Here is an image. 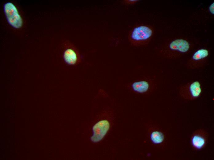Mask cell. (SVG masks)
<instances>
[{
    "label": "cell",
    "mask_w": 214,
    "mask_h": 160,
    "mask_svg": "<svg viewBox=\"0 0 214 160\" xmlns=\"http://www.w3.org/2000/svg\"><path fill=\"white\" fill-rule=\"evenodd\" d=\"M158 82L155 77L145 76L135 79L126 83L127 88L135 93L145 94L151 92L157 87Z\"/></svg>",
    "instance_id": "3957f363"
},
{
    "label": "cell",
    "mask_w": 214,
    "mask_h": 160,
    "mask_svg": "<svg viewBox=\"0 0 214 160\" xmlns=\"http://www.w3.org/2000/svg\"><path fill=\"white\" fill-rule=\"evenodd\" d=\"M138 0H125L123 1V3L127 5H130L134 4L137 2Z\"/></svg>",
    "instance_id": "8fae6325"
},
{
    "label": "cell",
    "mask_w": 214,
    "mask_h": 160,
    "mask_svg": "<svg viewBox=\"0 0 214 160\" xmlns=\"http://www.w3.org/2000/svg\"><path fill=\"white\" fill-rule=\"evenodd\" d=\"M110 126L109 122L103 120L96 123L92 128L93 134L90 138L91 141L94 143L101 140L108 131Z\"/></svg>",
    "instance_id": "9c48e42d"
},
{
    "label": "cell",
    "mask_w": 214,
    "mask_h": 160,
    "mask_svg": "<svg viewBox=\"0 0 214 160\" xmlns=\"http://www.w3.org/2000/svg\"><path fill=\"white\" fill-rule=\"evenodd\" d=\"M194 45L190 41L183 38H177L161 46L157 49L159 54L168 59L178 58L189 53Z\"/></svg>",
    "instance_id": "6da1fadb"
},
{
    "label": "cell",
    "mask_w": 214,
    "mask_h": 160,
    "mask_svg": "<svg viewBox=\"0 0 214 160\" xmlns=\"http://www.w3.org/2000/svg\"><path fill=\"white\" fill-rule=\"evenodd\" d=\"M202 91V85L198 80H193L180 85L178 93L183 99L192 101L199 97Z\"/></svg>",
    "instance_id": "277c9868"
},
{
    "label": "cell",
    "mask_w": 214,
    "mask_h": 160,
    "mask_svg": "<svg viewBox=\"0 0 214 160\" xmlns=\"http://www.w3.org/2000/svg\"><path fill=\"white\" fill-rule=\"evenodd\" d=\"M4 12L6 20L13 28L19 29L23 26V20L18 7L11 2H7L3 6Z\"/></svg>",
    "instance_id": "5b68a950"
},
{
    "label": "cell",
    "mask_w": 214,
    "mask_h": 160,
    "mask_svg": "<svg viewBox=\"0 0 214 160\" xmlns=\"http://www.w3.org/2000/svg\"><path fill=\"white\" fill-rule=\"evenodd\" d=\"M62 53V58L67 65L75 66L80 64L81 57L80 53L76 47L71 43H65Z\"/></svg>",
    "instance_id": "52a82bcc"
},
{
    "label": "cell",
    "mask_w": 214,
    "mask_h": 160,
    "mask_svg": "<svg viewBox=\"0 0 214 160\" xmlns=\"http://www.w3.org/2000/svg\"><path fill=\"white\" fill-rule=\"evenodd\" d=\"M208 137V133L203 129H198L195 131L190 138L191 144L192 148L196 150L203 149L207 143Z\"/></svg>",
    "instance_id": "ba28073f"
},
{
    "label": "cell",
    "mask_w": 214,
    "mask_h": 160,
    "mask_svg": "<svg viewBox=\"0 0 214 160\" xmlns=\"http://www.w3.org/2000/svg\"><path fill=\"white\" fill-rule=\"evenodd\" d=\"M165 136L161 131L155 130L152 131L150 134V139L154 144H159L162 143L165 139Z\"/></svg>",
    "instance_id": "30bf717a"
},
{
    "label": "cell",
    "mask_w": 214,
    "mask_h": 160,
    "mask_svg": "<svg viewBox=\"0 0 214 160\" xmlns=\"http://www.w3.org/2000/svg\"><path fill=\"white\" fill-rule=\"evenodd\" d=\"M210 50L206 48H199L192 54L186 63V67L194 70L204 67L207 64L210 55Z\"/></svg>",
    "instance_id": "8992f818"
},
{
    "label": "cell",
    "mask_w": 214,
    "mask_h": 160,
    "mask_svg": "<svg viewBox=\"0 0 214 160\" xmlns=\"http://www.w3.org/2000/svg\"><path fill=\"white\" fill-rule=\"evenodd\" d=\"M154 32L153 28L150 25H136L129 31L128 39L131 45L133 46H145L151 41Z\"/></svg>",
    "instance_id": "7a4b0ae2"
}]
</instances>
